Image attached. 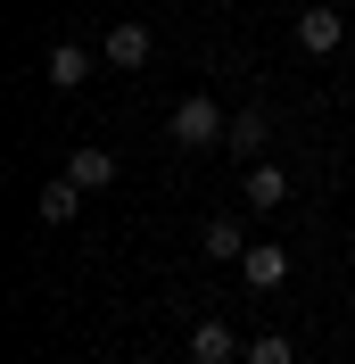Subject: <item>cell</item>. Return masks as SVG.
<instances>
[{
    "label": "cell",
    "instance_id": "1",
    "mask_svg": "<svg viewBox=\"0 0 355 364\" xmlns=\"http://www.w3.org/2000/svg\"><path fill=\"white\" fill-rule=\"evenodd\" d=\"M165 133H174L182 149H215V141L231 133V116H223L215 100H182V108H174V124H165Z\"/></svg>",
    "mask_w": 355,
    "mask_h": 364
},
{
    "label": "cell",
    "instance_id": "2",
    "mask_svg": "<svg viewBox=\"0 0 355 364\" xmlns=\"http://www.w3.org/2000/svg\"><path fill=\"white\" fill-rule=\"evenodd\" d=\"M182 348H190V364H240V356H248V340L231 331V323H215V315H207Z\"/></svg>",
    "mask_w": 355,
    "mask_h": 364
},
{
    "label": "cell",
    "instance_id": "3",
    "mask_svg": "<svg viewBox=\"0 0 355 364\" xmlns=\"http://www.w3.org/2000/svg\"><path fill=\"white\" fill-rule=\"evenodd\" d=\"M99 58H108V67H149V25H133V17H116L108 25V42H99Z\"/></svg>",
    "mask_w": 355,
    "mask_h": 364
},
{
    "label": "cell",
    "instance_id": "4",
    "mask_svg": "<svg viewBox=\"0 0 355 364\" xmlns=\"http://www.w3.org/2000/svg\"><path fill=\"white\" fill-rule=\"evenodd\" d=\"M289 33H297V50H306V58H331V50H339V33H347V17H339V9H306Z\"/></svg>",
    "mask_w": 355,
    "mask_h": 364
},
{
    "label": "cell",
    "instance_id": "5",
    "mask_svg": "<svg viewBox=\"0 0 355 364\" xmlns=\"http://www.w3.org/2000/svg\"><path fill=\"white\" fill-rule=\"evenodd\" d=\"M240 282H248V290H281V282H289V249H273V240H256V249L240 257Z\"/></svg>",
    "mask_w": 355,
    "mask_h": 364
},
{
    "label": "cell",
    "instance_id": "6",
    "mask_svg": "<svg viewBox=\"0 0 355 364\" xmlns=\"http://www.w3.org/2000/svg\"><path fill=\"white\" fill-rule=\"evenodd\" d=\"M223 141H231L240 158H256V149H265V141H273V116H265V108H240V116H231V133H223Z\"/></svg>",
    "mask_w": 355,
    "mask_h": 364
},
{
    "label": "cell",
    "instance_id": "7",
    "mask_svg": "<svg viewBox=\"0 0 355 364\" xmlns=\"http://www.w3.org/2000/svg\"><path fill=\"white\" fill-rule=\"evenodd\" d=\"M75 207H83V182H75V174H50L42 182V215H50V224H75Z\"/></svg>",
    "mask_w": 355,
    "mask_h": 364
},
{
    "label": "cell",
    "instance_id": "8",
    "mask_svg": "<svg viewBox=\"0 0 355 364\" xmlns=\"http://www.w3.org/2000/svg\"><path fill=\"white\" fill-rule=\"evenodd\" d=\"M281 199H289V174L265 166V158H248V207H281Z\"/></svg>",
    "mask_w": 355,
    "mask_h": 364
},
{
    "label": "cell",
    "instance_id": "9",
    "mask_svg": "<svg viewBox=\"0 0 355 364\" xmlns=\"http://www.w3.org/2000/svg\"><path fill=\"white\" fill-rule=\"evenodd\" d=\"M67 174L83 182V191H108V182H116V149H75Z\"/></svg>",
    "mask_w": 355,
    "mask_h": 364
},
{
    "label": "cell",
    "instance_id": "10",
    "mask_svg": "<svg viewBox=\"0 0 355 364\" xmlns=\"http://www.w3.org/2000/svg\"><path fill=\"white\" fill-rule=\"evenodd\" d=\"M83 75H91V50H75V42H58V50H50V83H58V91H75Z\"/></svg>",
    "mask_w": 355,
    "mask_h": 364
},
{
    "label": "cell",
    "instance_id": "11",
    "mask_svg": "<svg viewBox=\"0 0 355 364\" xmlns=\"http://www.w3.org/2000/svg\"><path fill=\"white\" fill-rule=\"evenodd\" d=\"M199 249H207V257H248V232L231 224V215H215V224L199 232Z\"/></svg>",
    "mask_w": 355,
    "mask_h": 364
},
{
    "label": "cell",
    "instance_id": "12",
    "mask_svg": "<svg viewBox=\"0 0 355 364\" xmlns=\"http://www.w3.org/2000/svg\"><path fill=\"white\" fill-rule=\"evenodd\" d=\"M240 364H297V348H289V340H273V331H265V340H248V356Z\"/></svg>",
    "mask_w": 355,
    "mask_h": 364
}]
</instances>
